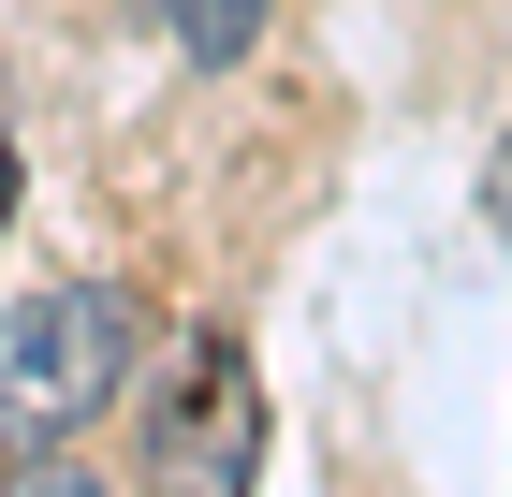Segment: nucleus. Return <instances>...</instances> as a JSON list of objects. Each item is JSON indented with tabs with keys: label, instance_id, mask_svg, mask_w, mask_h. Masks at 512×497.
Here are the masks:
<instances>
[{
	"label": "nucleus",
	"instance_id": "3",
	"mask_svg": "<svg viewBox=\"0 0 512 497\" xmlns=\"http://www.w3.org/2000/svg\"><path fill=\"white\" fill-rule=\"evenodd\" d=\"M161 15H176L191 59H249V44H264V0H161Z\"/></svg>",
	"mask_w": 512,
	"mask_h": 497
},
{
	"label": "nucleus",
	"instance_id": "1",
	"mask_svg": "<svg viewBox=\"0 0 512 497\" xmlns=\"http://www.w3.org/2000/svg\"><path fill=\"white\" fill-rule=\"evenodd\" d=\"M132 381V293L118 278H59V293L0 307V454H59L88 410H118Z\"/></svg>",
	"mask_w": 512,
	"mask_h": 497
},
{
	"label": "nucleus",
	"instance_id": "5",
	"mask_svg": "<svg viewBox=\"0 0 512 497\" xmlns=\"http://www.w3.org/2000/svg\"><path fill=\"white\" fill-rule=\"evenodd\" d=\"M483 220H498V249H512V132H498V176H483Z\"/></svg>",
	"mask_w": 512,
	"mask_h": 497
},
{
	"label": "nucleus",
	"instance_id": "6",
	"mask_svg": "<svg viewBox=\"0 0 512 497\" xmlns=\"http://www.w3.org/2000/svg\"><path fill=\"white\" fill-rule=\"evenodd\" d=\"M0 220H15V147H0Z\"/></svg>",
	"mask_w": 512,
	"mask_h": 497
},
{
	"label": "nucleus",
	"instance_id": "2",
	"mask_svg": "<svg viewBox=\"0 0 512 497\" xmlns=\"http://www.w3.org/2000/svg\"><path fill=\"white\" fill-rule=\"evenodd\" d=\"M249 468H264V381H249L235 337H191L161 410H147V483L161 497H249Z\"/></svg>",
	"mask_w": 512,
	"mask_h": 497
},
{
	"label": "nucleus",
	"instance_id": "4",
	"mask_svg": "<svg viewBox=\"0 0 512 497\" xmlns=\"http://www.w3.org/2000/svg\"><path fill=\"white\" fill-rule=\"evenodd\" d=\"M0 497H118V483H103V468L59 439V454H15V483H0Z\"/></svg>",
	"mask_w": 512,
	"mask_h": 497
}]
</instances>
